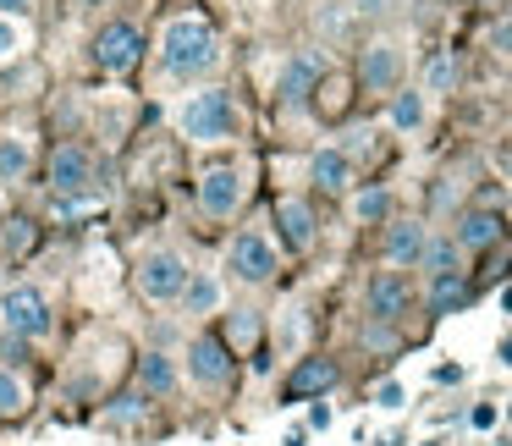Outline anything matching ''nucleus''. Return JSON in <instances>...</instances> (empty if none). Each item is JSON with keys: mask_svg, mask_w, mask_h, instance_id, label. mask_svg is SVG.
<instances>
[{"mask_svg": "<svg viewBox=\"0 0 512 446\" xmlns=\"http://www.w3.org/2000/svg\"><path fill=\"white\" fill-rule=\"evenodd\" d=\"M221 61V45H215V28L204 17H171L160 28V67L166 78H199Z\"/></svg>", "mask_w": 512, "mask_h": 446, "instance_id": "1", "label": "nucleus"}, {"mask_svg": "<svg viewBox=\"0 0 512 446\" xmlns=\"http://www.w3.org/2000/svg\"><path fill=\"white\" fill-rule=\"evenodd\" d=\"M237 122H243V116H237V105L226 89H199L177 105V127L193 144H226V138H237Z\"/></svg>", "mask_w": 512, "mask_h": 446, "instance_id": "2", "label": "nucleus"}, {"mask_svg": "<svg viewBox=\"0 0 512 446\" xmlns=\"http://www.w3.org/2000/svg\"><path fill=\"white\" fill-rule=\"evenodd\" d=\"M0 325L23 342H45L56 331V314H50V298L39 287H6L0 292Z\"/></svg>", "mask_w": 512, "mask_h": 446, "instance_id": "3", "label": "nucleus"}, {"mask_svg": "<svg viewBox=\"0 0 512 446\" xmlns=\"http://www.w3.org/2000/svg\"><path fill=\"white\" fill-rule=\"evenodd\" d=\"M188 259L177 254V248H155V254H144V265H138V292H144L149 303H182V287H188Z\"/></svg>", "mask_w": 512, "mask_h": 446, "instance_id": "4", "label": "nucleus"}, {"mask_svg": "<svg viewBox=\"0 0 512 446\" xmlns=\"http://www.w3.org/2000/svg\"><path fill=\"white\" fill-rule=\"evenodd\" d=\"M226 270H232L237 281H248V287H265L270 276L281 270V254H276V243H270L265 232H237L232 237V248H226Z\"/></svg>", "mask_w": 512, "mask_h": 446, "instance_id": "5", "label": "nucleus"}, {"mask_svg": "<svg viewBox=\"0 0 512 446\" xmlns=\"http://www.w3.org/2000/svg\"><path fill=\"white\" fill-rule=\"evenodd\" d=\"M243 193H248V182L237 166H210L199 177V210L215 215V221H232V215L243 210Z\"/></svg>", "mask_w": 512, "mask_h": 446, "instance_id": "6", "label": "nucleus"}, {"mask_svg": "<svg viewBox=\"0 0 512 446\" xmlns=\"http://www.w3.org/2000/svg\"><path fill=\"white\" fill-rule=\"evenodd\" d=\"M138 56H144V34L133 23H105L94 34V67L100 72H133Z\"/></svg>", "mask_w": 512, "mask_h": 446, "instance_id": "7", "label": "nucleus"}, {"mask_svg": "<svg viewBox=\"0 0 512 446\" xmlns=\"http://www.w3.org/2000/svg\"><path fill=\"white\" fill-rule=\"evenodd\" d=\"M188 380L204 391H221L232 380V347L221 336H193L188 342Z\"/></svg>", "mask_w": 512, "mask_h": 446, "instance_id": "8", "label": "nucleus"}, {"mask_svg": "<svg viewBox=\"0 0 512 446\" xmlns=\"http://www.w3.org/2000/svg\"><path fill=\"white\" fill-rule=\"evenodd\" d=\"M408 309H413L408 276H402V270H375V276H369V314H375L380 325H397Z\"/></svg>", "mask_w": 512, "mask_h": 446, "instance_id": "9", "label": "nucleus"}, {"mask_svg": "<svg viewBox=\"0 0 512 446\" xmlns=\"http://www.w3.org/2000/svg\"><path fill=\"white\" fill-rule=\"evenodd\" d=\"M358 78H364L369 94H391L402 78V50L391 45V39H375V45H364V56H358Z\"/></svg>", "mask_w": 512, "mask_h": 446, "instance_id": "10", "label": "nucleus"}, {"mask_svg": "<svg viewBox=\"0 0 512 446\" xmlns=\"http://www.w3.org/2000/svg\"><path fill=\"white\" fill-rule=\"evenodd\" d=\"M94 182V160L83 144H61L56 155H50V188L56 193H83Z\"/></svg>", "mask_w": 512, "mask_h": 446, "instance_id": "11", "label": "nucleus"}, {"mask_svg": "<svg viewBox=\"0 0 512 446\" xmlns=\"http://www.w3.org/2000/svg\"><path fill=\"white\" fill-rule=\"evenodd\" d=\"M424 243H430L424 221H391L386 226V265L391 270H413L424 259Z\"/></svg>", "mask_w": 512, "mask_h": 446, "instance_id": "12", "label": "nucleus"}, {"mask_svg": "<svg viewBox=\"0 0 512 446\" xmlns=\"http://www.w3.org/2000/svg\"><path fill=\"white\" fill-rule=\"evenodd\" d=\"M309 177L320 193H347L353 188V155H347V149H314Z\"/></svg>", "mask_w": 512, "mask_h": 446, "instance_id": "13", "label": "nucleus"}, {"mask_svg": "<svg viewBox=\"0 0 512 446\" xmlns=\"http://www.w3.org/2000/svg\"><path fill=\"white\" fill-rule=\"evenodd\" d=\"M221 303H226V281L215 270H193L188 287H182V309L199 320V314H221Z\"/></svg>", "mask_w": 512, "mask_h": 446, "instance_id": "14", "label": "nucleus"}, {"mask_svg": "<svg viewBox=\"0 0 512 446\" xmlns=\"http://www.w3.org/2000/svg\"><path fill=\"white\" fill-rule=\"evenodd\" d=\"M336 375H342V369H336L331 358H298L292 375H287V391L292 397H320V391L336 386Z\"/></svg>", "mask_w": 512, "mask_h": 446, "instance_id": "15", "label": "nucleus"}, {"mask_svg": "<svg viewBox=\"0 0 512 446\" xmlns=\"http://www.w3.org/2000/svg\"><path fill=\"white\" fill-rule=\"evenodd\" d=\"M314 83H320V56H292L287 67H281L276 94L287 105H298V100H309V94H314Z\"/></svg>", "mask_w": 512, "mask_h": 446, "instance_id": "16", "label": "nucleus"}, {"mask_svg": "<svg viewBox=\"0 0 512 446\" xmlns=\"http://www.w3.org/2000/svg\"><path fill=\"white\" fill-rule=\"evenodd\" d=\"M276 226H281V237H287V248H309L314 243V210L303 199H281L276 204Z\"/></svg>", "mask_w": 512, "mask_h": 446, "instance_id": "17", "label": "nucleus"}, {"mask_svg": "<svg viewBox=\"0 0 512 446\" xmlns=\"http://www.w3.org/2000/svg\"><path fill=\"white\" fill-rule=\"evenodd\" d=\"M177 380H182V369H177V358H171V353H144V358H138V386H144L149 397H171Z\"/></svg>", "mask_w": 512, "mask_h": 446, "instance_id": "18", "label": "nucleus"}, {"mask_svg": "<svg viewBox=\"0 0 512 446\" xmlns=\"http://www.w3.org/2000/svg\"><path fill=\"white\" fill-rule=\"evenodd\" d=\"M501 237V215L496 210H468L457 221V248H490Z\"/></svg>", "mask_w": 512, "mask_h": 446, "instance_id": "19", "label": "nucleus"}, {"mask_svg": "<svg viewBox=\"0 0 512 446\" xmlns=\"http://www.w3.org/2000/svg\"><path fill=\"white\" fill-rule=\"evenodd\" d=\"M419 265L430 270V281L435 276H463V248H457V237H430Z\"/></svg>", "mask_w": 512, "mask_h": 446, "instance_id": "20", "label": "nucleus"}, {"mask_svg": "<svg viewBox=\"0 0 512 446\" xmlns=\"http://www.w3.org/2000/svg\"><path fill=\"white\" fill-rule=\"evenodd\" d=\"M386 122L397 127V133H419V127H424V94L419 89H391Z\"/></svg>", "mask_w": 512, "mask_h": 446, "instance_id": "21", "label": "nucleus"}, {"mask_svg": "<svg viewBox=\"0 0 512 446\" xmlns=\"http://www.w3.org/2000/svg\"><path fill=\"white\" fill-rule=\"evenodd\" d=\"M28 166H34V149H28L23 133H6L0 138V182H23Z\"/></svg>", "mask_w": 512, "mask_h": 446, "instance_id": "22", "label": "nucleus"}, {"mask_svg": "<svg viewBox=\"0 0 512 446\" xmlns=\"http://www.w3.org/2000/svg\"><path fill=\"white\" fill-rule=\"evenodd\" d=\"M468 303V281L463 276H435L430 281V314H452Z\"/></svg>", "mask_w": 512, "mask_h": 446, "instance_id": "23", "label": "nucleus"}, {"mask_svg": "<svg viewBox=\"0 0 512 446\" xmlns=\"http://www.w3.org/2000/svg\"><path fill=\"white\" fill-rule=\"evenodd\" d=\"M28 408V380L12 375V369H0V419H17Z\"/></svg>", "mask_w": 512, "mask_h": 446, "instance_id": "24", "label": "nucleus"}, {"mask_svg": "<svg viewBox=\"0 0 512 446\" xmlns=\"http://www.w3.org/2000/svg\"><path fill=\"white\" fill-rule=\"evenodd\" d=\"M424 89H430V94H452L457 89V61L446 56V50H435V56H430V67H424Z\"/></svg>", "mask_w": 512, "mask_h": 446, "instance_id": "25", "label": "nucleus"}, {"mask_svg": "<svg viewBox=\"0 0 512 446\" xmlns=\"http://www.w3.org/2000/svg\"><path fill=\"white\" fill-rule=\"evenodd\" d=\"M353 215H358L364 226L386 221V215H391V193H386V188H364V193L353 199Z\"/></svg>", "mask_w": 512, "mask_h": 446, "instance_id": "26", "label": "nucleus"}, {"mask_svg": "<svg viewBox=\"0 0 512 446\" xmlns=\"http://www.w3.org/2000/svg\"><path fill=\"white\" fill-rule=\"evenodd\" d=\"M23 23H17V17H0V61H12L17 50H23Z\"/></svg>", "mask_w": 512, "mask_h": 446, "instance_id": "27", "label": "nucleus"}, {"mask_svg": "<svg viewBox=\"0 0 512 446\" xmlns=\"http://www.w3.org/2000/svg\"><path fill=\"white\" fill-rule=\"evenodd\" d=\"M402 402H408V391H402V386H397V380H380V386H375V408H386V413H397V408H402Z\"/></svg>", "mask_w": 512, "mask_h": 446, "instance_id": "28", "label": "nucleus"}, {"mask_svg": "<svg viewBox=\"0 0 512 446\" xmlns=\"http://www.w3.org/2000/svg\"><path fill=\"white\" fill-rule=\"evenodd\" d=\"M468 419H474V430H490V424H496V408H490V402H479V408L468 413Z\"/></svg>", "mask_w": 512, "mask_h": 446, "instance_id": "29", "label": "nucleus"}, {"mask_svg": "<svg viewBox=\"0 0 512 446\" xmlns=\"http://www.w3.org/2000/svg\"><path fill=\"white\" fill-rule=\"evenodd\" d=\"M28 6H34V0H0V17H23Z\"/></svg>", "mask_w": 512, "mask_h": 446, "instance_id": "30", "label": "nucleus"}, {"mask_svg": "<svg viewBox=\"0 0 512 446\" xmlns=\"http://www.w3.org/2000/svg\"><path fill=\"white\" fill-rule=\"evenodd\" d=\"M490 45H501V50H512V23H496V34H490Z\"/></svg>", "mask_w": 512, "mask_h": 446, "instance_id": "31", "label": "nucleus"}, {"mask_svg": "<svg viewBox=\"0 0 512 446\" xmlns=\"http://www.w3.org/2000/svg\"><path fill=\"white\" fill-rule=\"evenodd\" d=\"M309 424H314V430H325V424H331V408H325V402H314V413H309Z\"/></svg>", "mask_w": 512, "mask_h": 446, "instance_id": "32", "label": "nucleus"}, {"mask_svg": "<svg viewBox=\"0 0 512 446\" xmlns=\"http://www.w3.org/2000/svg\"><path fill=\"white\" fill-rule=\"evenodd\" d=\"M83 12H100V6H116V0H78Z\"/></svg>", "mask_w": 512, "mask_h": 446, "instance_id": "33", "label": "nucleus"}, {"mask_svg": "<svg viewBox=\"0 0 512 446\" xmlns=\"http://www.w3.org/2000/svg\"><path fill=\"white\" fill-rule=\"evenodd\" d=\"M501 166H507V177H512V144H507V155H501Z\"/></svg>", "mask_w": 512, "mask_h": 446, "instance_id": "34", "label": "nucleus"}, {"mask_svg": "<svg viewBox=\"0 0 512 446\" xmlns=\"http://www.w3.org/2000/svg\"><path fill=\"white\" fill-rule=\"evenodd\" d=\"M424 446H446V441H424Z\"/></svg>", "mask_w": 512, "mask_h": 446, "instance_id": "35", "label": "nucleus"}, {"mask_svg": "<svg viewBox=\"0 0 512 446\" xmlns=\"http://www.w3.org/2000/svg\"><path fill=\"white\" fill-rule=\"evenodd\" d=\"M0 221H6V204H0Z\"/></svg>", "mask_w": 512, "mask_h": 446, "instance_id": "36", "label": "nucleus"}]
</instances>
